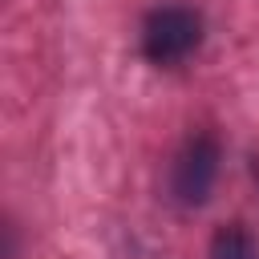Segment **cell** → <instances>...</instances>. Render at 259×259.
<instances>
[{"label":"cell","mask_w":259,"mask_h":259,"mask_svg":"<svg viewBox=\"0 0 259 259\" xmlns=\"http://www.w3.org/2000/svg\"><path fill=\"white\" fill-rule=\"evenodd\" d=\"M198 45H202V16L186 4H162L142 24V53L162 69L182 65L190 53H198Z\"/></svg>","instance_id":"obj_1"},{"label":"cell","mask_w":259,"mask_h":259,"mask_svg":"<svg viewBox=\"0 0 259 259\" xmlns=\"http://www.w3.org/2000/svg\"><path fill=\"white\" fill-rule=\"evenodd\" d=\"M210 259H259V243L243 223H227L210 239Z\"/></svg>","instance_id":"obj_3"},{"label":"cell","mask_w":259,"mask_h":259,"mask_svg":"<svg viewBox=\"0 0 259 259\" xmlns=\"http://www.w3.org/2000/svg\"><path fill=\"white\" fill-rule=\"evenodd\" d=\"M219 166H223V146L214 134H190L182 142V150L170 162V198L178 206H202L219 182Z\"/></svg>","instance_id":"obj_2"}]
</instances>
